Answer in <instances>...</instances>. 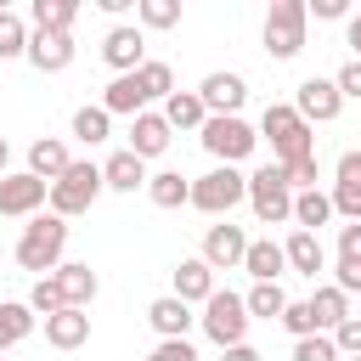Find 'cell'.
Returning <instances> with one entry per match:
<instances>
[{
    "label": "cell",
    "mask_w": 361,
    "mask_h": 361,
    "mask_svg": "<svg viewBox=\"0 0 361 361\" xmlns=\"http://www.w3.org/2000/svg\"><path fill=\"white\" fill-rule=\"evenodd\" d=\"M293 361H344V355H338L333 333H305V338H293Z\"/></svg>",
    "instance_id": "37"
},
{
    "label": "cell",
    "mask_w": 361,
    "mask_h": 361,
    "mask_svg": "<svg viewBox=\"0 0 361 361\" xmlns=\"http://www.w3.org/2000/svg\"><path fill=\"white\" fill-rule=\"evenodd\" d=\"M51 276H56L62 299H68V305H79V310H85V305H90V299L102 293V276H96L90 265H79V259H62V265H56Z\"/></svg>",
    "instance_id": "21"
},
{
    "label": "cell",
    "mask_w": 361,
    "mask_h": 361,
    "mask_svg": "<svg viewBox=\"0 0 361 361\" xmlns=\"http://www.w3.org/2000/svg\"><path fill=\"white\" fill-rule=\"evenodd\" d=\"M243 254H248V231L231 226V214L203 231V259H209V271H243Z\"/></svg>",
    "instance_id": "12"
},
{
    "label": "cell",
    "mask_w": 361,
    "mask_h": 361,
    "mask_svg": "<svg viewBox=\"0 0 361 361\" xmlns=\"http://www.w3.org/2000/svg\"><path fill=\"white\" fill-rule=\"evenodd\" d=\"M45 344H51V350H79V344H90V316H85L79 305H62L56 316H45Z\"/></svg>",
    "instance_id": "18"
},
{
    "label": "cell",
    "mask_w": 361,
    "mask_h": 361,
    "mask_svg": "<svg viewBox=\"0 0 361 361\" xmlns=\"http://www.w3.org/2000/svg\"><path fill=\"white\" fill-rule=\"evenodd\" d=\"M23 51H28V23L17 11H0V62H11Z\"/></svg>",
    "instance_id": "36"
},
{
    "label": "cell",
    "mask_w": 361,
    "mask_h": 361,
    "mask_svg": "<svg viewBox=\"0 0 361 361\" xmlns=\"http://www.w3.org/2000/svg\"><path fill=\"white\" fill-rule=\"evenodd\" d=\"M259 135L271 141V164H293V158L316 152V130L293 113V102H271L259 113Z\"/></svg>",
    "instance_id": "2"
},
{
    "label": "cell",
    "mask_w": 361,
    "mask_h": 361,
    "mask_svg": "<svg viewBox=\"0 0 361 361\" xmlns=\"http://www.w3.org/2000/svg\"><path fill=\"white\" fill-rule=\"evenodd\" d=\"M73 34L68 28H28V51H23V62L34 68V73H62L68 62H73Z\"/></svg>",
    "instance_id": "10"
},
{
    "label": "cell",
    "mask_w": 361,
    "mask_h": 361,
    "mask_svg": "<svg viewBox=\"0 0 361 361\" xmlns=\"http://www.w3.org/2000/svg\"><path fill=\"white\" fill-rule=\"evenodd\" d=\"M338 259H361V220L338 226Z\"/></svg>",
    "instance_id": "46"
},
{
    "label": "cell",
    "mask_w": 361,
    "mask_h": 361,
    "mask_svg": "<svg viewBox=\"0 0 361 361\" xmlns=\"http://www.w3.org/2000/svg\"><path fill=\"white\" fill-rule=\"evenodd\" d=\"M305 11H310L316 23H344V17H350V0H305Z\"/></svg>",
    "instance_id": "45"
},
{
    "label": "cell",
    "mask_w": 361,
    "mask_h": 361,
    "mask_svg": "<svg viewBox=\"0 0 361 361\" xmlns=\"http://www.w3.org/2000/svg\"><path fill=\"white\" fill-rule=\"evenodd\" d=\"M34 310H28V299H0V355L6 350H17L28 333H34Z\"/></svg>",
    "instance_id": "28"
},
{
    "label": "cell",
    "mask_w": 361,
    "mask_h": 361,
    "mask_svg": "<svg viewBox=\"0 0 361 361\" xmlns=\"http://www.w3.org/2000/svg\"><path fill=\"white\" fill-rule=\"evenodd\" d=\"M282 169H288V186H293V192H305V186H316V180H322L316 152H305V158H293V164H282Z\"/></svg>",
    "instance_id": "40"
},
{
    "label": "cell",
    "mask_w": 361,
    "mask_h": 361,
    "mask_svg": "<svg viewBox=\"0 0 361 361\" xmlns=\"http://www.w3.org/2000/svg\"><path fill=\"white\" fill-rule=\"evenodd\" d=\"M209 293H214V271H209V259H203V254H186V259L175 265V299L203 305Z\"/></svg>",
    "instance_id": "22"
},
{
    "label": "cell",
    "mask_w": 361,
    "mask_h": 361,
    "mask_svg": "<svg viewBox=\"0 0 361 361\" xmlns=\"http://www.w3.org/2000/svg\"><path fill=\"white\" fill-rule=\"evenodd\" d=\"M237 203H248V175H243L237 164H214L209 175H197V180H192V209H203V214L226 220Z\"/></svg>",
    "instance_id": "6"
},
{
    "label": "cell",
    "mask_w": 361,
    "mask_h": 361,
    "mask_svg": "<svg viewBox=\"0 0 361 361\" xmlns=\"http://www.w3.org/2000/svg\"><path fill=\"white\" fill-rule=\"evenodd\" d=\"M333 344H338V355H361V316H344L333 327Z\"/></svg>",
    "instance_id": "43"
},
{
    "label": "cell",
    "mask_w": 361,
    "mask_h": 361,
    "mask_svg": "<svg viewBox=\"0 0 361 361\" xmlns=\"http://www.w3.org/2000/svg\"><path fill=\"white\" fill-rule=\"evenodd\" d=\"M147 361H203V355H197V344H192V338H158Z\"/></svg>",
    "instance_id": "41"
},
{
    "label": "cell",
    "mask_w": 361,
    "mask_h": 361,
    "mask_svg": "<svg viewBox=\"0 0 361 361\" xmlns=\"http://www.w3.org/2000/svg\"><path fill=\"white\" fill-rule=\"evenodd\" d=\"M355 316H361V310H355Z\"/></svg>",
    "instance_id": "54"
},
{
    "label": "cell",
    "mask_w": 361,
    "mask_h": 361,
    "mask_svg": "<svg viewBox=\"0 0 361 361\" xmlns=\"http://www.w3.org/2000/svg\"><path fill=\"white\" fill-rule=\"evenodd\" d=\"M327 220H333V197H327L322 186L293 192V226H299V231H322Z\"/></svg>",
    "instance_id": "30"
},
{
    "label": "cell",
    "mask_w": 361,
    "mask_h": 361,
    "mask_svg": "<svg viewBox=\"0 0 361 361\" xmlns=\"http://www.w3.org/2000/svg\"><path fill=\"white\" fill-rule=\"evenodd\" d=\"M220 361H259V350L243 338V344H226V350H220Z\"/></svg>",
    "instance_id": "47"
},
{
    "label": "cell",
    "mask_w": 361,
    "mask_h": 361,
    "mask_svg": "<svg viewBox=\"0 0 361 361\" xmlns=\"http://www.w3.org/2000/svg\"><path fill=\"white\" fill-rule=\"evenodd\" d=\"M102 107H107V113L135 118V113H141V107H152V102H147V90H141V79H135V73H113V85L102 90Z\"/></svg>",
    "instance_id": "24"
},
{
    "label": "cell",
    "mask_w": 361,
    "mask_h": 361,
    "mask_svg": "<svg viewBox=\"0 0 361 361\" xmlns=\"http://www.w3.org/2000/svg\"><path fill=\"white\" fill-rule=\"evenodd\" d=\"M197 322H203V333H209V338L226 350V344H243V338H248V322H254V316H248L243 293L214 288V293L203 299V316H197Z\"/></svg>",
    "instance_id": "8"
},
{
    "label": "cell",
    "mask_w": 361,
    "mask_h": 361,
    "mask_svg": "<svg viewBox=\"0 0 361 361\" xmlns=\"http://www.w3.org/2000/svg\"><path fill=\"white\" fill-rule=\"evenodd\" d=\"M0 361H6V355H0Z\"/></svg>",
    "instance_id": "55"
},
{
    "label": "cell",
    "mask_w": 361,
    "mask_h": 361,
    "mask_svg": "<svg viewBox=\"0 0 361 361\" xmlns=\"http://www.w3.org/2000/svg\"><path fill=\"white\" fill-rule=\"evenodd\" d=\"M333 85H338V96H344V102H361V56H350V62L333 73Z\"/></svg>",
    "instance_id": "42"
},
{
    "label": "cell",
    "mask_w": 361,
    "mask_h": 361,
    "mask_svg": "<svg viewBox=\"0 0 361 361\" xmlns=\"http://www.w3.org/2000/svg\"><path fill=\"white\" fill-rule=\"evenodd\" d=\"M305 305H310V316H316V333H333L344 316H355V310H350V293H344V288H333V282H327V288H316Z\"/></svg>",
    "instance_id": "27"
},
{
    "label": "cell",
    "mask_w": 361,
    "mask_h": 361,
    "mask_svg": "<svg viewBox=\"0 0 361 361\" xmlns=\"http://www.w3.org/2000/svg\"><path fill=\"white\" fill-rule=\"evenodd\" d=\"M135 79H141L147 102H164V96L175 90V68H169V62H158V56H147V62L135 68Z\"/></svg>",
    "instance_id": "34"
},
{
    "label": "cell",
    "mask_w": 361,
    "mask_h": 361,
    "mask_svg": "<svg viewBox=\"0 0 361 361\" xmlns=\"http://www.w3.org/2000/svg\"><path fill=\"white\" fill-rule=\"evenodd\" d=\"M158 113H164V124H169V130H203V118H209V107H203V96H197V90H169Z\"/></svg>",
    "instance_id": "23"
},
{
    "label": "cell",
    "mask_w": 361,
    "mask_h": 361,
    "mask_svg": "<svg viewBox=\"0 0 361 361\" xmlns=\"http://www.w3.org/2000/svg\"><path fill=\"white\" fill-rule=\"evenodd\" d=\"M147 322H152V333H158V338H186L197 316H192V305H186V299L164 293V299H152V305H147Z\"/></svg>",
    "instance_id": "19"
},
{
    "label": "cell",
    "mask_w": 361,
    "mask_h": 361,
    "mask_svg": "<svg viewBox=\"0 0 361 361\" xmlns=\"http://www.w3.org/2000/svg\"><path fill=\"white\" fill-rule=\"evenodd\" d=\"M45 197H51V180H39V175H28V169H17V175L6 169V175H0V214H6V220L39 214Z\"/></svg>",
    "instance_id": "9"
},
{
    "label": "cell",
    "mask_w": 361,
    "mask_h": 361,
    "mask_svg": "<svg viewBox=\"0 0 361 361\" xmlns=\"http://www.w3.org/2000/svg\"><path fill=\"white\" fill-rule=\"evenodd\" d=\"M243 305H248L254 322H276L282 305H288V293H282V282H254V288L243 293Z\"/></svg>",
    "instance_id": "32"
},
{
    "label": "cell",
    "mask_w": 361,
    "mask_h": 361,
    "mask_svg": "<svg viewBox=\"0 0 361 361\" xmlns=\"http://www.w3.org/2000/svg\"><path fill=\"white\" fill-rule=\"evenodd\" d=\"M96 6H102V11H113V17H118V11H130V6H135V0H96Z\"/></svg>",
    "instance_id": "49"
},
{
    "label": "cell",
    "mask_w": 361,
    "mask_h": 361,
    "mask_svg": "<svg viewBox=\"0 0 361 361\" xmlns=\"http://www.w3.org/2000/svg\"><path fill=\"white\" fill-rule=\"evenodd\" d=\"M107 186H102V164H90V158H73L56 180H51V214H62V220H73V214H85L96 197H102Z\"/></svg>",
    "instance_id": "4"
},
{
    "label": "cell",
    "mask_w": 361,
    "mask_h": 361,
    "mask_svg": "<svg viewBox=\"0 0 361 361\" xmlns=\"http://www.w3.org/2000/svg\"><path fill=\"white\" fill-rule=\"evenodd\" d=\"M243 271H248L254 282H282V271H288V254H282V243H271V237H248Z\"/></svg>",
    "instance_id": "20"
},
{
    "label": "cell",
    "mask_w": 361,
    "mask_h": 361,
    "mask_svg": "<svg viewBox=\"0 0 361 361\" xmlns=\"http://www.w3.org/2000/svg\"><path fill=\"white\" fill-rule=\"evenodd\" d=\"M293 113L316 130V124H333V118L344 113V96H338V85H333V79H316V73H310V79L293 90Z\"/></svg>",
    "instance_id": "11"
},
{
    "label": "cell",
    "mask_w": 361,
    "mask_h": 361,
    "mask_svg": "<svg viewBox=\"0 0 361 361\" xmlns=\"http://www.w3.org/2000/svg\"><path fill=\"white\" fill-rule=\"evenodd\" d=\"M333 214H344V220H361V147H350V152H338V164H333Z\"/></svg>",
    "instance_id": "13"
},
{
    "label": "cell",
    "mask_w": 361,
    "mask_h": 361,
    "mask_svg": "<svg viewBox=\"0 0 361 361\" xmlns=\"http://www.w3.org/2000/svg\"><path fill=\"white\" fill-rule=\"evenodd\" d=\"M276 322H282V327H288L293 338H305V333H316V316H310V305H305V299H288Z\"/></svg>",
    "instance_id": "39"
},
{
    "label": "cell",
    "mask_w": 361,
    "mask_h": 361,
    "mask_svg": "<svg viewBox=\"0 0 361 361\" xmlns=\"http://www.w3.org/2000/svg\"><path fill=\"white\" fill-rule=\"evenodd\" d=\"M135 17H141V34H147V28L164 34V28L180 23V0H135Z\"/></svg>",
    "instance_id": "35"
},
{
    "label": "cell",
    "mask_w": 361,
    "mask_h": 361,
    "mask_svg": "<svg viewBox=\"0 0 361 361\" xmlns=\"http://www.w3.org/2000/svg\"><path fill=\"white\" fill-rule=\"evenodd\" d=\"M102 62H107L113 73H135V68L147 62V34L130 28V23L107 28V39H102Z\"/></svg>",
    "instance_id": "14"
},
{
    "label": "cell",
    "mask_w": 361,
    "mask_h": 361,
    "mask_svg": "<svg viewBox=\"0 0 361 361\" xmlns=\"http://www.w3.org/2000/svg\"><path fill=\"white\" fill-rule=\"evenodd\" d=\"M305 28H310L305 0H271V6H265V28H259L265 56H276V62L299 56V51H305Z\"/></svg>",
    "instance_id": "5"
},
{
    "label": "cell",
    "mask_w": 361,
    "mask_h": 361,
    "mask_svg": "<svg viewBox=\"0 0 361 361\" xmlns=\"http://www.w3.org/2000/svg\"><path fill=\"white\" fill-rule=\"evenodd\" d=\"M180 6H186V0H180Z\"/></svg>",
    "instance_id": "53"
},
{
    "label": "cell",
    "mask_w": 361,
    "mask_h": 361,
    "mask_svg": "<svg viewBox=\"0 0 361 361\" xmlns=\"http://www.w3.org/2000/svg\"><path fill=\"white\" fill-rule=\"evenodd\" d=\"M62 305H68V299H62L56 276H39V282H34V293H28V310H34V316H56Z\"/></svg>",
    "instance_id": "38"
},
{
    "label": "cell",
    "mask_w": 361,
    "mask_h": 361,
    "mask_svg": "<svg viewBox=\"0 0 361 361\" xmlns=\"http://www.w3.org/2000/svg\"><path fill=\"white\" fill-rule=\"evenodd\" d=\"M147 197L158 209H186L192 203V180L180 169H158V175H147Z\"/></svg>",
    "instance_id": "29"
},
{
    "label": "cell",
    "mask_w": 361,
    "mask_h": 361,
    "mask_svg": "<svg viewBox=\"0 0 361 361\" xmlns=\"http://www.w3.org/2000/svg\"><path fill=\"white\" fill-rule=\"evenodd\" d=\"M282 254H288V271H299V276H310V282L327 271V248H322L316 231H299V226H293L288 243H282Z\"/></svg>",
    "instance_id": "17"
},
{
    "label": "cell",
    "mask_w": 361,
    "mask_h": 361,
    "mask_svg": "<svg viewBox=\"0 0 361 361\" xmlns=\"http://www.w3.org/2000/svg\"><path fill=\"white\" fill-rule=\"evenodd\" d=\"M0 11H11V0H0Z\"/></svg>",
    "instance_id": "51"
},
{
    "label": "cell",
    "mask_w": 361,
    "mask_h": 361,
    "mask_svg": "<svg viewBox=\"0 0 361 361\" xmlns=\"http://www.w3.org/2000/svg\"><path fill=\"white\" fill-rule=\"evenodd\" d=\"M68 130H73V135H79V141H85V147H102V141H107V135H113V113H107V107H102V102H96V107H79V113H73V124H68Z\"/></svg>",
    "instance_id": "31"
},
{
    "label": "cell",
    "mask_w": 361,
    "mask_h": 361,
    "mask_svg": "<svg viewBox=\"0 0 361 361\" xmlns=\"http://www.w3.org/2000/svg\"><path fill=\"white\" fill-rule=\"evenodd\" d=\"M68 164H73V158H68V141H62V135H39V141L28 147V175H39V180H56Z\"/></svg>",
    "instance_id": "25"
},
{
    "label": "cell",
    "mask_w": 361,
    "mask_h": 361,
    "mask_svg": "<svg viewBox=\"0 0 361 361\" xmlns=\"http://www.w3.org/2000/svg\"><path fill=\"white\" fill-rule=\"evenodd\" d=\"M248 209L259 226H288L293 220V186H288V169L282 164H265L248 175Z\"/></svg>",
    "instance_id": "7"
},
{
    "label": "cell",
    "mask_w": 361,
    "mask_h": 361,
    "mask_svg": "<svg viewBox=\"0 0 361 361\" xmlns=\"http://www.w3.org/2000/svg\"><path fill=\"white\" fill-rule=\"evenodd\" d=\"M6 169H11V141L0 135V175H6Z\"/></svg>",
    "instance_id": "50"
},
{
    "label": "cell",
    "mask_w": 361,
    "mask_h": 361,
    "mask_svg": "<svg viewBox=\"0 0 361 361\" xmlns=\"http://www.w3.org/2000/svg\"><path fill=\"white\" fill-rule=\"evenodd\" d=\"M79 6H85V0H34V11H28V28H68V34H73V17H79Z\"/></svg>",
    "instance_id": "33"
},
{
    "label": "cell",
    "mask_w": 361,
    "mask_h": 361,
    "mask_svg": "<svg viewBox=\"0 0 361 361\" xmlns=\"http://www.w3.org/2000/svg\"><path fill=\"white\" fill-rule=\"evenodd\" d=\"M344 45H350V56H361V11L344 17Z\"/></svg>",
    "instance_id": "48"
},
{
    "label": "cell",
    "mask_w": 361,
    "mask_h": 361,
    "mask_svg": "<svg viewBox=\"0 0 361 361\" xmlns=\"http://www.w3.org/2000/svg\"><path fill=\"white\" fill-rule=\"evenodd\" d=\"M197 96H203V107H209V113H243V102H248V79L220 68V73H203Z\"/></svg>",
    "instance_id": "16"
},
{
    "label": "cell",
    "mask_w": 361,
    "mask_h": 361,
    "mask_svg": "<svg viewBox=\"0 0 361 361\" xmlns=\"http://www.w3.org/2000/svg\"><path fill=\"white\" fill-rule=\"evenodd\" d=\"M68 254V220L62 214H28L23 237H17V265L34 276H51Z\"/></svg>",
    "instance_id": "1"
},
{
    "label": "cell",
    "mask_w": 361,
    "mask_h": 361,
    "mask_svg": "<svg viewBox=\"0 0 361 361\" xmlns=\"http://www.w3.org/2000/svg\"><path fill=\"white\" fill-rule=\"evenodd\" d=\"M102 186H107V192H135V186H147V164L124 147V152H113V158L102 164Z\"/></svg>",
    "instance_id": "26"
},
{
    "label": "cell",
    "mask_w": 361,
    "mask_h": 361,
    "mask_svg": "<svg viewBox=\"0 0 361 361\" xmlns=\"http://www.w3.org/2000/svg\"><path fill=\"white\" fill-rule=\"evenodd\" d=\"M333 288L361 293V259H333Z\"/></svg>",
    "instance_id": "44"
},
{
    "label": "cell",
    "mask_w": 361,
    "mask_h": 361,
    "mask_svg": "<svg viewBox=\"0 0 361 361\" xmlns=\"http://www.w3.org/2000/svg\"><path fill=\"white\" fill-rule=\"evenodd\" d=\"M197 141H203V152H209L214 164H243V158L259 147V130H254L243 113H209L203 130H197Z\"/></svg>",
    "instance_id": "3"
},
{
    "label": "cell",
    "mask_w": 361,
    "mask_h": 361,
    "mask_svg": "<svg viewBox=\"0 0 361 361\" xmlns=\"http://www.w3.org/2000/svg\"><path fill=\"white\" fill-rule=\"evenodd\" d=\"M169 141H175V130L164 124V113H152V107H141V113L130 118V152H135L141 164H152V158H164V152H169Z\"/></svg>",
    "instance_id": "15"
},
{
    "label": "cell",
    "mask_w": 361,
    "mask_h": 361,
    "mask_svg": "<svg viewBox=\"0 0 361 361\" xmlns=\"http://www.w3.org/2000/svg\"><path fill=\"white\" fill-rule=\"evenodd\" d=\"M344 361H361V355H344Z\"/></svg>",
    "instance_id": "52"
}]
</instances>
